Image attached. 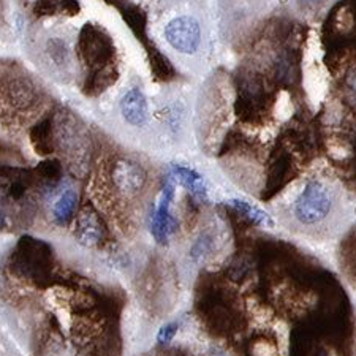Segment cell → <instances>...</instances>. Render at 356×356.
I'll return each instance as SVG.
<instances>
[{
  "instance_id": "cell-5",
  "label": "cell",
  "mask_w": 356,
  "mask_h": 356,
  "mask_svg": "<svg viewBox=\"0 0 356 356\" xmlns=\"http://www.w3.org/2000/svg\"><path fill=\"white\" fill-rule=\"evenodd\" d=\"M165 37L175 49L184 54H193L201 43V31L198 21L192 16H179L168 22Z\"/></svg>"
},
{
  "instance_id": "cell-8",
  "label": "cell",
  "mask_w": 356,
  "mask_h": 356,
  "mask_svg": "<svg viewBox=\"0 0 356 356\" xmlns=\"http://www.w3.org/2000/svg\"><path fill=\"white\" fill-rule=\"evenodd\" d=\"M120 113L130 125L140 127L147 120V102L140 89H131L120 100Z\"/></svg>"
},
{
  "instance_id": "cell-21",
  "label": "cell",
  "mask_w": 356,
  "mask_h": 356,
  "mask_svg": "<svg viewBox=\"0 0 356 356\" xmlns=\"http://www.w3.org/2000/svg\"><path fill=\"white\" fill-rule=\"evenodd\" d=\"M108 2H113V3H120V2H124V0H108Z\"/></svg>"
},
{
  "instance_id": "cell-20",
  "label": "cell",
  "mask_w": 356,
  "mask_h": 356,
  "mask_svg": "<svg viewBox=\"0 0 356 356\" xmlns=\"http://www.w3.org/2000/svg\"><path fill=\"white\" fill-rule=\"evenodd\" d=\"M7 227H8V219H7V216H5L3 209L0 208V229H5Z\"/></svg>"
},
{
  "instance_id": "cell-4",
  "label": "cell",
  "mask_w": 356,
  "mask_h": 356,
  "mask_svg": "<svg viewBox=\"0 0 356 356\" xmlns=\"http://www.w3.org/2000/svg\"><path fill=\"white\" fill-rule=\"evenodd\" d=\"M175 200V181L168 177L160 193L159 204L151 214V232L159 244H168L171 234L176 232L177 222L171 214V203Z\"/></svg>"
},
{
  "instance_id": "cell-9",
  "label": "cell",
  "mask_w": 356,
  "mask_h": 356,
  "mask_svg": "<svg viewBox=\"0 0 356 356\" xmlns=\"http://www.w3.org/2000/svg\"><path fill=\"white\" fill-rule=\"evenodd\" d=\"M54 120L44 118L33 125L31 130V143L38 156H51L54 152Z\"/></svg>"
},
{
  "instance_id": "cell-10",
  "label": "cell",
  "mask_w": 356,
  "mask_h": 356,
  "mask_svg": "<svg viewBox=\"0 0 356 356\" xmlns=\"http://www.w3.org/2000/svg\"><path fill=\"white\" fill-rule=\"evenodd\" d=\"M118 81V70L114 64H110L99 70L90 72L86 78L84 83V94L88 95H99L103 90H106L110 86Z\"/></svg>"
},
{
  "instance_id": "cell-11",
  "label": "cell",
  "mask_w": 356,
  "mask_h": 356,
  "mask_svg": "<svg viewBox=\"0 0 356 356\" xmlns=\"http://www.w3.org/2000/svg\"><path fill=\"white\" fill-rule=\"evenodd\" d=\"M76 206H78V193L74 192L73 188H67V191L62 193L54 203V208H53L54 220L59 223V225H67V223L74 217Z\"/></svg>"
},
{
  "instance_id": "cell-19",
  "label": "cell",
  "mask_w": 356,
  "mask_h": 356,
  "mask_svg": "<svg viewBox=\"0 0 356 356\" xmlns=\"http://www.w3.org/2000/svg\"><path fill=\"white\" fill-rule=\"evenodd\" d=\"M346 86L350 97L356 102V68H353V70L348 73V76L346 79Z\"/></svg>"
},
{
  "instance_id": "cell-16",
  "label": "cell",
  "mask_w": 356,
  "mask_h": 356,
  "mask_svg": "<svg viewBox=\"0 0 356 356\" xmlns=\"http://www.w3.org/2000/svg\"><path fill=\"white\" fill-rule=\"evenodd\" d=\"M124 19L131 31H134L136 37L145 40V33H146L145 11H143L140 7H136V5H129V7L124 8Z\"/></svg>"
},
{
  "instance_id": "cell-17",
  "label": "cell",
  "mask_w": 356,
  "mask_h": 356,
  "mask_svg": "<svg viewBox=\"0 0 356 356\" xmlns=\"http://www.w3.org/2000/svg\"><path fill=\"white\" fill-rule=\"evenodd\" d=\"M229 204H232L234 209L243 212V214L249 217L250 220H254L255 223H258V225L274 227L271 217H269L265 211L257 208V206H252L249 203H245V201H243V200H229Z\"/></svg>"
},
{
  "instance_id": "cell-7",
  "label": "cell",
  "mask_w": 356,
  "mask_h": 356,
  "mask_svg": "<svg viewBox=\"0 0 356 356\" xmlns=\"http://www.w3.org/2000/svg\"><path fill=\"white\" fill-rule=\"evenodd\" d=\"M74 238L78 239L79 244L88 247L99 245L103 238H105V228H103L100 216L90 206H86L76 217V222H74Z\"/></svg>"
},
{
  "instance_id": "cell-13",
  "label": "cell",
  "mask_w": 356,
  "mask_h": 356,
  "mask_svg": "<svg viewBox=\"0 0 356 356\" xmlns=\"http://www.w3.org/2000/svg\"><path fill=\"white\" fill-rule=\"evenodd\" d=\"M8 100L18 110H26L35 100V90L24 79H16L8 88Z\"/></svg>"
},
{
  "instance_id": "cell-12",
  "label": "cell",
  "mask_w": 356,
  "mask_h": 356,
  "mask_svg": "<svg viewBox=\"0 0 356 356\" xmlns=\"http://www.w3.org/2000/svg\"><path fill=\"white\" fill-rule=\"evenodd\" d=\"M33 181L42 187H54L62 177V165L59 160L49 159L40 163L35 170L32 171Z\"/></svg>"
},
{
  "instance_id": "cell-6",
  "label": "cell",
  "mask_w": 356,
  "mask_h": 356,
  "mask_svg": "<svg viewBox=\"0 0 356 356\" xmlns=\"http://www.w3.org/2000/svg\"><path fill=\"white\" fill-rule=\"evenodd\" d=\"M146 173L134 160L119 159L113 166V184L116 191L127 197L140 193L145 187Z\"/></svg>"
},
{
  "instance_id": "cell-1",
  "label": "cell",
  "mask_w": 356,
  "mask_h": 356,
  "mask_svg": "<svg viewBox=\"0 0 356 356\" xmlns=\"http://www.w3.org/2000/svg\"><path fill=\"white\" fill-rule=\"evenodd\" d=\"M8 266L16 277L48 289L54 282V250L48 243L33 236H22L11 250Z\"/></svg>"
},
{
  "instance_id": "cell-2",
  "label": "cell",
  "mask_w": 356,
  "mask_h": 356,
  "mask_svg": "<svg viewBox=\"0 0 356 356\" xmlns=\"http://www.w3.org/2000/svg\"><path fill=\"white\" fill-rule=\"evenodd\" d=\"M334 209V195L320 181H309L293 204V217L301 227L314 228L330 219Z\"/></svg>"
},
{
  "instance_id": "cell-14",
  "label": "cell",
  "mask_w": 356,
  "mask_h": 356,
  "mask_svg": "<svg viewBox=\"0 0 356 356\" xmlns=\"http://www.w3.org/2000/svg\"><path fill=\"white\" fill-rule=\"evenodd\" d=\"M173 176L184 187H187L195 197H198L201 200L206 198V187L203 177H201L197 171H193L191 168H184V166H175Z\"/></svg>"
},
{
  "instance_id": "cell-22",
  "label": "cell",
  "mask_w": 356,
  "mask_h": 356,
  "mask_svg": "<svg viewBox=\"0 0 356 356\" xmlns=\"http://www.w3.org/2000/svg\"><path fill=\"white\" fill-rule=\"evenodd\" d=\"M214 356H225V355H223V353H219V352H217Z\"/></svg>"
},
{
  "instance_id": "cell-18",
  "label": "cell",
  "mask_w": 356,
  "mask_h": 356,
  "mask_svg": "<svg viewBox=\"0 0 356 356\" xmlns=\"http://www.w3.org/2000/svg\"><path fill=\"white\" fill-rule=\"evenodd\" d=\"M177 328H179V325H177V323L165 325L157 334V342L160 343V346H168V343L175 339Z\"/></svg>"
},
{
  "instance_id": "cell-3",
  "label": "cell",
  "mask_w": 356,
  "mask_h": 356,
  "mask_svg": "<svg viewBox=\"0 0 356 356\" xmlns=\"http://www.w3.org/2000/svg\"><path fill=\"white\" fill-rule=\"evenodd\" d=\"M76 53L79 60L89 68V72H95L99 68L113 64V40L103 29L88 22L79 31Z\"/></svg>"
},
{
  "instance_id": "cell-15",
  "label": "cell",
  "mask_w": 356,
  "mask_h": 356,
  "mask_svg": "<svg viewBox=\"0 0 356 356\" xmlns=\"http://www.w3.org/2000/svg\"><path fill=\"white\" fill-rule=\"evenodd\" d=\"M149 64H151V70L154 76L160 81H170L175 78V68L168 60V57L163 56L156 48H149Z\"/></svg>"
}]
</instances>
